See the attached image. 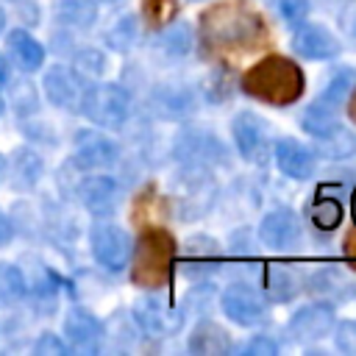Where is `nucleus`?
Masks as SVG:
<instances>
[{
    "label": "nucleus",
    "mask_w": 356,
    "mask_h": 356,
    "mask_svg": "<svg viewBox=\"0 0 356 356\" xmlns=\"http://www.w3.org/2000/svg\"><path fill=\"white\" fill-rule=\"evenodd\" d=\"M3 19H6V17H3V11H0V28H3Z\"/></svg>",
    "instance_id": "a19ab883"
},
{
    "label": "nucleus",
    "mask_w": 356,
    "mask_h": 356,
    "mask_svg": "<svg viewBox=\"0 0 356 356\" xmlns=\"http://www.w3.org/2000/svg\"><path fill=\"white\" fill-rule=\"evenodd\" d=\"M348 117L356 122V83H353V89H350V97H348Z\"/></svg>",
    "instance_id": "4c0bfd02"
},
{
    "label": "nucleus",
    "mask_w": 356,
    "mask_h": 356,
    "mask_svg": "<svg viewBox=\"0 0 356 356\" xmlns=\"http://www.w3.org/2000/svg\"><path fill=\"white\" fill-rule=\"evenodd\" d=\"M11 234H14V228H11V220L0 211V245H6L8 239H11Z\"/></svg>",
    "instance_id": "e433bc0d"
},
{
    "label": "nucleus",
    "mask_w": 356,
    "mask_h": 356,
    "mask_svg": "<svg viewBox=\"0 0 356 356\" xmlns=\"http://www.w3.org/2000/svg\"><path fill=\"white\" fill-rule=\"evenodd\" d=\"M220 306L225 312V317L242 328H253L264 320V300L259 295V289H253L250 284H231L225 286Z\"/></svg>",
    "instance_id": "39448f33"
},
{
    "label": "nucleus",
    "mask_w": 356,
    "mask_h": 356,
    "mask_svg": "<svg viewBox=\"0 0 356 356\" xmlns=\"http://www.w3.org/2000/svg\"><path fill=\"white\" fill-rule=\"evenodd\" d=\"M8 44H11V53L17 56V61L22 64V70H36V67H42L44 50H42V44H39L31 33H25V31H11V33H8Z\"/></svg>",
    "instance_id": "412c9836"
},
{
    "label": "nucleus",
    "mask_w": 356,
    "mask_h": 356,
    "mask_svg": "<svg viewBox=\"0 0 356 356\" xmlns=\"http://www.w3.org/2000/svg\"><path fill=\"white\" fill-rule=\"evenodd\" d=\"M334 339H337V348L342 353L356 356V320H342L334 331Z\"/></svg>",
    "instance_id": "7c9ffc66"
},
{
    "label": "nucleus",
    "mask_w": 356,
    "mask_h": 356,
    "mask_svg": "<svg viewBox=\"0 0 356 356\" xmlns=\"http://www.w3.org/2000/svg\"><path fill=\"white\" fill-rule=\"evenodd\" d=\"M75 64H78L81 70H86V72H100V70H103V56L95 53V50H89V53H81Z\"/></svg>",
    "instance_id": "f704fd0d"
},
{
    "label": "nucleus",
    "mask_w": 356,
    "mask_h": 356,
    "mask_svg": "<svg viewBox=\"0 0 356 356\" xmlns=\"http://www.w3.org/2000/svg\"><path fill=\"white\" fill-rule=\"evenodd\" d=\"M128 108H131V97L117 83H95V86H86L83 100H81V111L92 122H97L103 128H120L128 120Z\"/></svg>",
    "instance_id": "20e7f679"
},
{
    "label": "nucleus",
    "mask_w": 356,
    "mask_h": 356,
    "mask_svg": "<svg viewBox=\"0 0 356 356\" xmlns=\"http://www.w3.org/2000/svg\"><path fill=\"white\" fill-rule=\"evenodd\" d=\"M264 286H267L264 292H267V298L273 303H284V300L295 298V292H298V275L289 267H284V264H270L267 267Z\"/></svg>",
    "instance_id": "aec40b11"
},
{
    "label": "nucleus",
    "mask_w": 356,
    "mask_h": 356,
    "mask_svg": "<svg viewBox=\"0 0 356 356\" xmlns=\"http://www.w3.org/2000/svg\"><path fill=\"white\" fill-rule=\"evenodd\" d=\"M6 81H8V64H6V58L0 56V89H3Z\"/></svg>",
    "instance_id": "58836bf2"
},
{
    "label": "nucleus",
    "mask_w": 356,
    "mask_h": 356,
    "mask_svg": "<svg viewBox=\"0 0 356 356\" xmlns=\"http://www.w3.org/2000/svg\"><path fill=\"white\" fill-rule=\"evenodd\" d=\"M175 236L161 228L150 225L139 234L136 248H134V267H131V281L142 289H159L170 281L172 275V261H175Z\"/></svg>",
    "instance_id": "7ed1b4c3"
},
{
    "label": "nucleus",
    "mask_w": 356,
    "mask_h": 356,
    "mask_svg": "<svg viewBox=\"0 0 356 356\" xmlns=\"http://www.w3.org/2000/svg\"><path fill=\"white\" fill-rule=\"evenodd\" d=\"M0 175H3V159H0Z\"/></svg>",
    "instance_id": "79ce46f5"
},
{
    "label": "nucleus",
    "mask_w": 356,
    "mask_h": 356,
    "mask_svg": "<svg viewBox=\"0 0 356 356\" xmlns=\"http://www.w3.org/2000/svg\"><path fill=\"white\" fill-rule=\"evenodd\" d=\"M189 44H192V39H189V28H186V25L172 28V31H167V36H164V47H167L170 53L184 56V53L189 50Z\"/></svg>",
    "instance_id": "2f4dec72"
},
{
    "label": "nucleus",
    "mask_w": 356,
    "mask_h": 356,
    "mask_svg": "<svg viewBox=\"0 0 356 356\" xmlns=\"http://www.w3.org/2000/svg\"><path fill=\"white\" fill-rule=\"evenodd\" d=\"M309 292L317 295V298H328L334 303L339 300H348L353 295V281L339 270V267H325L320 273H314L309 281H306Z\"/></svg>",
    "instance_id": "f3484780"
},
{
    "label": "nucleus",
    "mask_w": 356,
    "mask_h": 356,
    "mask_svg": "<svg viewBox=\"0 0 356 356\" xmlns=\"http://www.w3.org/2000/svg\"><path fill=\"white\" fill-rule=\"evenodd\" d=\"M275 8L289 25H300L309 17V0H275Z\"/></svg>",
    "instance_id": "c756f323"
},
{
    "label": "nucleus",
    "mask_w": 356,
    "mask_h": 356,
    "mask_svg": "<svg viewBox=\"0 0 356 356\" xmlns=\"http://www.w3.org/2000/svg\"><path fill=\"white\" fill-rule=\"evenodd\" d=\"M292 47L298 56H303L309 61H325V58H334L339 53V42L331 36L328 28H323L317 22L300 25L295 39H292Z\"/></svg>",
    "instance_id": "f8f14e48"
},
{
    "label": "nucleus",
    "mask_w": 356,
    "mask_h": 356,
    "mask_svg": "<svg viewBox=\"0 0 356 356\" xmlns=\"http://www.w3.org/2000/svg\"><path fill=\"white\" fill-rule=\"evenodd\" d=\"M56 17L72 28H89L97 17V3L95 0H58Z\"/></svg>",
    "instance_id": "4be33fe9"
},
{
    "label": "nucleus",
    "mask_w": 356,
    "mask_h": 356,
    "mask_svg": "<svg viewBox=\"0 0 356 356\" xmlns=\"http://www.w3.org/2000/svg\"><path fill=\"white\" fill-rule=\"evenodd\" d=\"M353 220H356V192H353Z\"/></svg>",
    "instance_id": "ea45409f"
},
{
    "label": "nucleus",
    "mask_w": 356,
    "mask_h": 356,
    "mask_svg": "<svg viewBox=\"0 0 356 356\" xmlns=\"http://www.w3.org/2000/svg\"><path fill=\"white\" fill-rule=\"evenodd\" d=\"M11 164H14V167H11V178H14V186H17V189H28V186L36 184L42 164H39V159H36L33 153H28V150H17Z\"/></svg>",
    "instance_id": "bb28decb"
},
{
    "label": "nucleus",
    "mask_w": 356,
    "mask_h": 356,
    "mask_svg": "<svg viewBox=\"0 0 356 356\" xmlns=\"http://www.w3.org/2000/svg\"><path fill=\"white\" fill-rule=\"evenodd\" d=\"M239 86H242L245 95H250L261 103L289 106L303 95L306 78H303V70L292 58L270 53V56L259 58L253 67L245 70Z\"/></svg>",
    "instance_id": "f03ea898"
},
{
    "label": "nucleus",
    "mask_w": 356,
    "mask_h": 356,
    "mask_svg": "<svg viewBox=\"0 0 356 356\" xmlns=\"http://www.w3.org/2000/svg\"><path fill=\"white\" fill-rule=\"evenodd\" d=\"M245 353L248 356H275L278 353V345L267 337H253L248 345H245Z\"/></svg>",
    "instance_id": "473e14b6"
},
{
    "label": "nucleus",
    "mask_w": 356,
    "mask_h": 356,
    "mask_svg": "<svg viewBox=\"0 0 356 356\" xmlns=\"http://www.w3.org/2000/svg\"><path fill=\"white\" fill-rule=\"evenodd\" d=\"M103 3H117V0H103Z\"/></svg>",
    "instance_id": "c03bdc74"
},
{
    "label": "nucleus",
    "mask_w": 356,
    "mask_h": 356,
    "mask_svg": "<svg viewBox=\"0 0 356 356\" xmlns=\"http://www.w3.org/2000/svg\"><path fill=\"white\" fill-rule=\"evenodd\" d=\"M120 150L111 139L106 136H83L81 145H78V153H75V164L83 167V170H106L117 161Z\"/></svg>",
    "instance_id": "dca6fc26"
},
{
    "label": "nucleus",
    "mask_w": 356,
    "mask_h": 356,
    "mask_svg": "<svg viewBox=\"0 0 356 356\" xmlns=\"http://www.w3.org/2000/svg\"><path fill=\"white\" fill-rule=\"evenodd\" d=\"M259 239L261 245L273 250H289L300 239V220L292 209H273L259 222Z\"/></svg>",
    "instance_id": "1a4fd4ad"
},
{
    "label": "nucleus",
    "mask_w": 356,
    "mask_h": 356,
    "mask_svg": "<svg viewBox=\"0 0 356 356\" xmlns=\"http://www.w3.org/2000/svg\"><path fill=\"white\" fill-rule=\"evenodd\" d=\"M306 214L314 228L320 231H334L342 222V203L337 197H314L306 206Z\"/></svg>",
    "instance_id": "5701e85b"
},
{
    "label": "nucleus",
    "mask_w": 356,
    "mask_h": 356,
    "mask_svg": "<svg viewBox=\"0 0 356 356\" xmlns=\"http://www.w3.org/2000/svg\"><path fill=\"white\" fill-rule=\"evenodd\" d=\"M189 350L195 356H220V353L231 350V337L222 325H217L211 320H203L189 334Z\"/></svg>",
    "instance_id": "2eb2a0df"
},
{
    "label": "nucleus",
    "mask_w": 356,
    "mask_h": 356,
    "mask_svg": "<svg viewBox=\"0 0 356 356\" xmlns=\"http://www.w3.org/2000/svg\"><path fill=\"white\" fill-rule=\"evenodd\" d=\"M36 353L39 356H64L67 348L61 339H56V334H44L39 342H36Z\"/></svg>",
    "instance_id": "72a5a7b5"
},
{
    "label": "nucleus",
    "mask_w": 356,
    "mask_h": 356,
    "mask_svg": "<svg viewBox=\"0 0 356 356\" xmlns=\"http://www.w3.org/2000/svg\"><path fill=\"white\" fill-rule=\"evenodd\" d=\"M92 253L103 267L122 270L131 259V236L111 222H100L92 228Z\"/></svg>",
    "instance_id": "0eeeda50"
},
{
    "label": "nucleus",
    "mask_w": 356,
    "mask_h": 356,
    "mask_svg": "<svg viewBox=\"0 0 356 356\" xmlns=\"http://www.w3.org/2000/svg\"><path fill=\"white\" fill-rule=\"evenodd\" d=\"M353 83H356V75H353V70H337L334 75H331V81H328V86H325V92L317 97V100H323L325 106H331V108H337L345 97H348V92L353 89Z\"/></svg>",
    "instance_id": "cd10ccee"
},
{
    "label": "nucleus",
    "mask_w": 356,
    "mask_h": 356,
    "mask_svg": "<svg viewBox=\"0 0 356 356\" xmlns=\"http://www.w3.org/2000/svg\"><path fill=\"white\" fill-rule=\"evenodd\" d=\"M353 39H356V25H353Z\"/></svg>",
    "instance_id": "37998d69"
},
{
    "label": "nucleus",
    "mask_w": 356,
    "mask_h": 356,
    "mask_svg": "<svg viewBox=\"0 0 356 356\" xmlns=\"http://www.w3.org/2000/svg\"><path fill=\"white\" fill-rule=\"evenodd\" d=\"M81 200L92 214H108L117 200V184L108 175H92L81 184Z\"/></svg>",
    "instance_id": "a211bd4d"
},
{
    "label": "nucleus",
    "mask_w": 356,
    "mask_h": 356,
    "mask_svg": "<svg viewBox=\"0 0 356 356\" xmlns=\"http://www.w3.org/2000/svg\"><path fill=\"white\" fill-rule=\"evenodd\" d=\"M134 317H136L139 328L150 337H170L184 325V312L178 306H170L167 300H161L156 295L136 300Z\"/></svg>",
    "instance_id": "423d86ee"
},
{
    "label": "nucleus",
    "mask_w": 356,
    "mask_h": 356,
    "mask_svg": "<svg viewBox=\"0 0 356 356\" xmlns=\"http://www.w3.org/2000/svg\"><path fill=\"white\" fill-rule=\"evenodd\" d=\"M334 331V312L325 303H309L300 306L289 317V334L298 342H317Z\"/></svg>",
    "instance_id": "9d476101"
},
{
    "label": "nucleus",
    "mask_w": 356,
    "mask_h": 356,
    "mask_svg": "<svg viewBox=\"0 0 356 356\" xmlns=\"http://www.w3.org/2000/svg\"><path fill=\"white\" fill-rule=\"evenodd\" d=\"M64 334H67V339H70L78 350H97L100 337H103V328H100L97 317H92V314L83 312V309H75V312H70L67 320H64Z\"/></svg>",
    "instance_id": "4468645a"
},
{
    "label": "nucleus",
    "mask_w": 356,
    "mask_h": 356,
    "mask_svg": "<svg viewBox=\"0 0 356 356\" xmlns=\"http://www.w3.org/2000/svg\"><path fill=\"white\" fill-rule=\"evenodd\" d=\"M231 134H234V142H236V150L239 156H245L248 161H264L267 159V142H270V131H267V122L250 111H242L234 117L231 122Z\"/></svg>",
    "instance_id": "6e6552de"
},
{
    "label": "nucleus",
    "mask_w": 356,
    "mask_h": 356,
    "mask_svg": "<svg viewBox=\"0 0 356 356\" xmlns=\"http://www.w3.org/2000/svg\"><path fill=\"white\" fill-rule=\"evenodd\" d=\"M334 128H337V108L325 106L323 100H314V103L303 111V131L312 134L314 139L331 134Z\"/></svg>",
    "instance_id": "b1692460"
},
{
    "label": "nucleus",
    "mask_w": 356,
    "mask_h": 356,
    "mask_svg": "<svg viewBox=\"0 0 356 356\" xmlns=\"http://www.w3.org/2000/svg\"><path fill=\"white\" fill-rule=\"evenodd\" d=\"M275 164L284 175H289L295 181H306L314 172V150H309L298 139L284 136L275 142Z\"/></svg>",
    "instance_id": "ddd939ff"
},
{
    "label": "nucleus",
    "mask_w": 356,
    "mask_h": 356,
    "mask_svg": "<svg viewBox=\"0 0 356 356\" xmlns=\"http://www.w3.org/2000/svg\"><path fill=\"white\" fill-rule=\"evenodd\" d=\"M220 261V248L214 239L209 236H192L186 242V253H184V267L192 275L195 270H214V264Z\"/></svg>",
    "instance_id": "6ab92c4d"
},
{
    "label": "nucleus",
    "mask_w": 356,
    "mask_h": 356,
    "mask_svg": "<svg viewBox=\"0 0 356 356\" xmlns=\"http://www.w3.org/2000/svg\"><path fill=\"white\" fill-rule=\"evenodd\" d=\"M317 150H320L325 159H348V156L356 150V139H353L345 128L337 125L331 134L317 136Z\"/></svg>",
    "instance_id": "a878e982"
},
{
    "label": "nucleus",
    "mask_w": 356,
    "mask_h": 356,
    "mask_svg": "<svg viewBox=\"0 0 356 356\" xmlns=\"http://www.w3.org/2000/svg\"><path fill=\"white\" fill-rule=\"evenodd\" d=\"M0 111H3V103H0Z\"/></svg>",
    "instance_id": "a18cd8bd"
},
{
    "label": "nucleus",
    "mask_w": 356,
    "mask_h": 356,
    "mask_svg": "<svg viewBox=\"0 0 356 356\" xmlns=\"http://www.w3.org/2000/svg\"><path fill=\"white\" fill-rule=\"evenodd\" d=\"M44 92H47L50 103H56L61 108H70V111H78L81 100H83V92H86V83L75 70L53 67L44 75Z\"/></svg>",
    "instance_id": "9b49d317"
},
{
    "label": "nucleus",
    "mask_w": 356,
    "mask_h": 356,
    "mask_svg": "<svg viewBox=\"0 0 356 356\" xmlns=\"http://www.w3.org/2000/svg\"><path fill=\"white\" fill-rule=\"evenodd\" d=\"M25 295V278L14 264H0V303H17Z\"/></svg>",
    "instance_id": "c85d7f7f"
},
{
    "label": "nucleus",
    "mask_w": 356,
    "mask_h": 356,
    "mask_svg": "<svg viewBox=\"0 0 356 356\" xmlns=\"http://www.w3.org/2000/svg\"><path fill=\"white\" fill-rule=\"evenodd\" d=\"M197 44L206 61L236 67L245 56L270 44V28L248 0H217L197 17Z\"/></svg>",
    "instance_id": "f257e3e1"
},
{
    "label": "nucleus",
    "mask_w": 356,
    "mask_h": 356,
    "mask_svg": "<svg viewBox=\"0 0 356 356\" xmlns=\"http://www.w3.org/2000/svg\"><path fill=\"white\" fill-rule=\"evenodd\" d=\"M178 11H181L178 0H142V19L153 31L167 28L178 17Z\"/></svg>",
    "instance_id": "393cba45"
},
{
    "label": "nucleus",
    "mask_w": 356,
    "mask_h": 356,
    "mask_svg": "<svg viewBox=\"0 0 356 356\" xmlns=\"http://www.w3.org/2000/svg\"><path fill=\"white\" fill-rule=\"evenodd\" d=\"M342 250H345V256H348V259H353V261H356V228H350V231L345 234Z\"/></svg>",
    "instance_id": "c9c22d12"
}]
</instances>
